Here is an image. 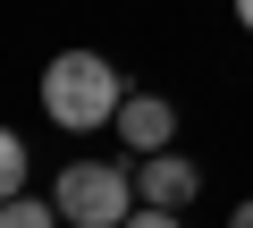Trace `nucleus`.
Instances as JSON below:
<instances>
[{
  "label": "nucleus",
  "mask_w": 253,
  "mask_h": 228,
  "mask_svg": "<svg viewBox=\"0 0 253 228\" xmlns=\"http://www.w3.org/2000/svg\"><path fill=\"white\" fill-rule=\"evenodd\" d=\"M59 203H34V194H9V211H0V228H51Z\"/></svg>",
  "instance_id": "nucleus-5"
},
{
  "label": "nucleus",
  "mask_w": 253,
  "mask_h": 228,
  "mask_svg": "<svg viewBox=\"0 0 253 228\" xmlns=\"http://www.w3.org/2000/svg\"><path fill=\"white\" fill-rule=\"evenodd\" d=\"M135 186H144V203H152V211H186V203H194V186H203V169H194V161H177V152H152Z\"/></svg>",
  "instance_id": "nucleus-4"
},
{
  "label": "nucleus",
  "mask_w": 253,
  "mask_h": 228,
  "mask_svg": "<svg viewBox=\"0 0 253 228\" xmlns=\"http://www.w3.org/2000/svg\"><path fill=\"white\" fill-rule=\"evenodd\" d=\"M126 228H186V220H177V211H152V203H144V211L126 220Z\"/></svg>",
  "instance_id": "nucleus-7"
},
{
  "label": "nucleus",
  "mask_w": 253,
  "mask_h": 228,
  "mask_svg": "<svg viewBox=\"0 0 253 228\" xmlns=\"http://www.w3.org/2000/svg\"><path fill=\"white\" fill-rule=\"evenodd\" d=\"M169 136H177V110L161 101V93H126V110H118V144L126 152H169Z\"/></svg>",
  "instance_id": "nucleus-3"
},
{
  "label": "nucleus",
  "mask_w": 253,
  "mask_h": 228,
  "mask_svg": "<svg viewBox=\"0 0 253 228\" xmlns=\"http://www.w3.org/2000/svg\"><path fill=\"white\" fill-rule=\"evenodd\" d=\"M228 228H253V194H245V203H236V211H228Z\"/></svg>",
  "instance_id": "nucleus-8"
},
{
  "label": "nucleus",
  "mask_w": 253,
  "mask_h": 228,
  "mask_svg": "<svg viewBox=\"0 0 253 228\" xmlns=\"http://www.w3.org/2000/svg\"><path fill=\"white\" fill-rule=\"evenodd\" d=\"M0 186L26 194V144H17V136H0Z\"/></svg>",
  "instance_id": "nucleus-6"
},
{
  "label": "nucleus",
  "mask_w": 253,
  "mask_h": 228,
  "mask_svg": "<svg viewBox=\"0 0 253 228\" xmlns=\"http://www.w3.org/2000/svg\"><path fill=\"white\" fill-rule=\"evenodd\" d=\"M42 110H51L68 136H93V127H110L118 110H126V93H118V68H110L101 51H59V59L42 68Z\"/></svg>",
  "instance_id": "nucleus-1"
},
{
  "label": "nucleus",
  "mask_w": 253,
  "mask_h": 228,
  "mask_svg": "<svg viewBox=\"0 0 253 228\" xmlns=\"http://www.w3.org/2000/svg\"><path fill=\"white\" fill-rule=\"evenodd\" d=\"M236 17H245V26H253V0H236Z\"/></svg>",
  "instance_id": "nucleus-9"
},
{
  "label": "nucleus",
  "mask_w": 253,
  "mask_h": 228,
  "mask_svg": "<svg viewBox=\"0 0 253 228\" xmlns=\"http://www.w3.org/2000/svg\"><path fill=\"white\" fill-rule=\"evenodd\" d=\"M135 194H144V186L126 178L118 161H68L59 186H51L59 220H76V228H126V220H135V211H126Z\"/></svg>",
  "instance_id": "nucleus-2"
}]
</instances>
